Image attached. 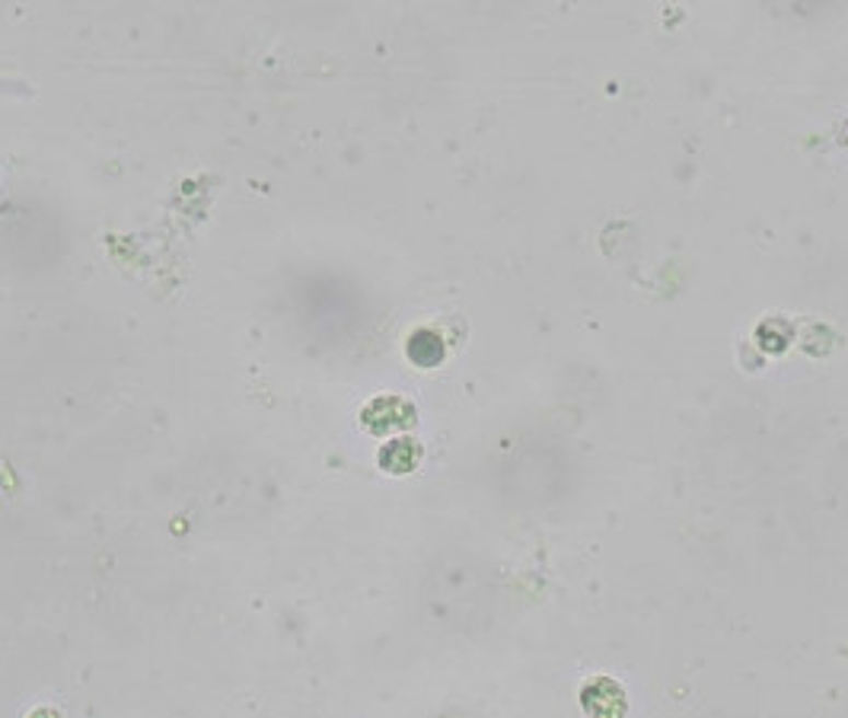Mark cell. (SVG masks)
<instances>
[{
  "label": "cell",
  "mask_w": 848,
  "mask_h": 718,
  "mask_svg": "<svg viewBox=\"0 0 848 718\" xmlns=\"http://www.w3.org/2000/svg\"><path fill=\"white\" fill-rule=\"evenodd\" d=\"M408 355H411V361H418V364H438L443 358V345L434 333L421 329V333H415L411 341H408Z\"/></svg>",
  "instance_id": "7a4b0ae2"
},
{
  "label": "cell",
  "mask_w": 848,
  "mask_h": 718,
  "mask_svg": "<svg viewBox=\"0 0 848 718\" xmlns=\"http://www.w3.org/2000/svg\"><path fill=\"white\" fill-rule=\"evenodd\" d=\"M584 713L593 718H623L626 716V693L623 686L606 678L584 686Z\"/></svg>",
  "instance_id": "6da1fadb"
}]
</instances>
